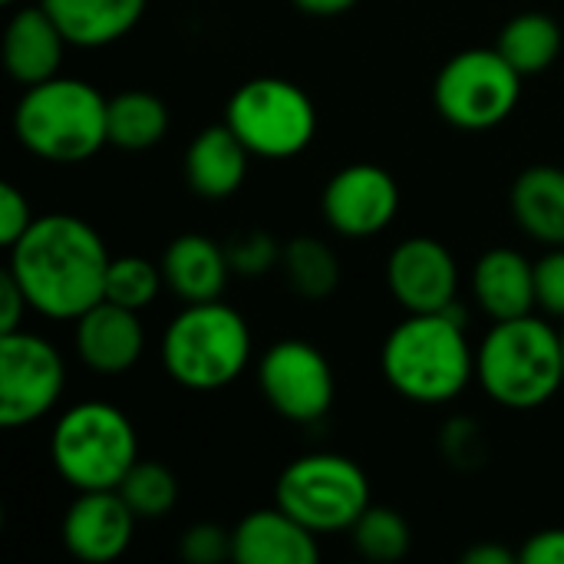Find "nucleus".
Returning <instances> with one entry per match:
<instances>
[{
    "mask_svg": "<svg viewBox=\"0 0 564 564\" xmlns=\"http://www.w3.org/2000/svg\"><path fill=\"white\" fill-rule=\"evenodd\" d=\"M109 251L96 228L76 215H43L10 248L7 271L33 311L53 321H76L106 297Z\"/></svg>",
    "mask_w": 564,
    "mask_h": 564,
    "instance_id": "1",
    "label": "nucleus"
},
{
    "mask_svg": "<svg viewBox=\"0 0 564 564\" xmlns=\"http://www.w3.org/2000/svg\"><path fill=\"white\" fill-rule=\"evenodd\" d=\"M387 383L413 403H449L473 380L476 357L463 324L443 314H410L383 344Z\"/></svg>",
    "mask_w": 564,
    "mask_h": 564,
    "instance_id": "2",
    "label": "nucleus"
},
{
    "mask_svg": "<svg viewBox=\"0 0 564 564\" xmlns=\"http://www.w3.org/2000/svg\"><path fill=\"white\" fill-rule=\"evenodd\" d=\"M23 149L46 162H83L109 142V99L83 79H43L26 86L13 112Z\"/></svg>",
    "mask_w": 564,
    "mask_h": 564,
    "instance_id": "3",
    "label": "nucleus"
},
{
    "mask_svg": "<svg viewBox=\"0 0 564 564\" xmlns=\"http://www.w3.org/2000/svg\"><path fill=\"white\" fill-rule=\"evenodd\" d=\"M482 390L509 410H535L564 383L562 334L525 314L496 321L476 354Z\"/></svg>",
    "mask_w": 564,
    "mask_h": 564,
    "instance_id": "4",
    "label": "nucleus"
},
{
    "mask_svg": "<svg viewBox=\"0 0 564 564\" xmlns=\"http://www.w3.org/2000/svg\"><path fill=\"white\" fill-rule=\"evenodd\" d=\"M251 357L245 317L218 301L188 304L165 330L162 360L169 377L198 393L221 390L238 380Z\"/></svg>",
    "mask_w": 564,
    "mask_h": 564,
    "instance_id": "5",
    "label": "nucleus"
},
{
    "mask_svg": "<svg viewBox=\"0 0 564 564\" xmlns=\"http://www.w3.org/2000/svg\"><path fill=\"white\" fill-rule=\"evenodd\" d=\"M50 456L56 473L76 489H119L139 463V440L122 410L102 400L66 410L53 430Z\"/></svg>",
    "mask_w": 564,
    "mask_h": 564,
    "instance_id": "6",
    "label": "nucleus"
},
{
    "mask_svg": "<svg viewBox=\"0 0 564 564\" xmlns=\"http://www.w3.org/2000/svg\"><path fill=\"white\" fill-rule=\"evenodd\" d=\"M278 506L317 532H344L370 509L367 473L337 453H314L291 463L278 479Z\"/></svg>",
    "mask_w": 564,
    "mask_h": 564,
    "instance_id": "7",
    "label": "nucleus"
},
{
    "mask_svg": "<svg viewBox=\"0 0 564 564\" xmlns=\"http://www.w3.org/2000/svg\"><path fill=\"white\" fill-rule=\"evenodd\" d=\"M225 122L251 155L291 159L311 145L317 132V109L297 83L261 76L228 99Z\"/></svg>",
    "mask_w": 564,
    "mask_h": 564,
    "instance_id": "8",
    "label": "nucleus"
},
{
    "mask_svg": "<svg viewBox=\"0 0 564 564\" xmlns=\"http://www.w3.org/2000/svg\"><path fill=\"white\" fill-rule=\"evenodd\" d=\"M522 93V73L499 50H466L453 56L433 86L440 116L469 132L492 129L512 116Z\"/></svg>",
    "mask_w": 564,
    "mask_h": 564,
    "instance_id": "9",
    "label": "nucleus"
},
{
    "mask_svg": "<svg viewBox=\"0 0 564 564\" xmlns=\"http://www.w3.org/2000/svg\"><path fill=\"white\" fill-rule=\"evenodd\" d=\"M66 383V367L53 344L36 334H0V423L26 426L46 416Z\"/></svg>",
    "mask_w": 564,
    "mask_h": 564,
    "instance_id": "10",
    "label": "nucleus"
},
{
    "mask_svg": "<svg viewBox=\"0 0 564 564\" xmlns=\"http://www.w3.org/2000/svg\"><path fill=\"white\" fill-rule=\"evenodd\" d=\"M258 383L271 410L291 423H314L334 403V370L324 354L304 340L274 344L261 360Z\"/></svg>",
    "mask_w": 564,
    "mask_h": 564,
    "instance_id": "11",
    "label": "nucleus"
},
{
    "mask_svg": "<svg viewBox=\"0 0 564 564\" xmlns=\"http://www.w3.org/2000/svg\"><path fill=\"white\" fill-rule=\"evenodd\" d=\"M400 208V185L380 165H347L324 188V218L347 238L383 231Z\"/></svg>",
    "mask_w": 564,
    "mask_h": 564,
    "instance_id": "12",
    "label": "nucleus"
},
{
    "mask_svg": "<svg viewBox=\"0 0 564 564\" xmlns=\"http://www.w3.org/2000/svg\"><path fill=\"white\" fill-rule=\"evenodd\" d=\"M387 284L410 314H443L453 311L459 271L446 245L406 238L387 261Z\"/></svg>",
    "mask_w": 564,
    "mask_h": 564,
    "instance_id": "13",
    "label": "nucleus"
},
{
    "mask_svg": "<svg viewBox=\"0 0 564 564\" xmlns=\"http://www.w3.org/2000/svg\"><path fill=\"white\" fill-rule=\"evenodd\" d=\"M135 512L119 496V489H89L66 509L63 542L73 558L89 564L116 562L135 532Z\"/></svg>",
    "mask_w": 564,
    "mask_h": 564,
    "instance_id": "14",
    "label": "nucleus"
},
{
    "mask_svg": "<svg viewBox=\"0 0 564 564\" xmlns=\"http://www.w3.org/2000/svg\"><path fill=\"white\" fill-rule=\"evenodd\" d=\"M76 350L96 373H126L145 350L139 311L102 297L96 307L76 317Z\"/></svg>",
    "mask_w": 564,
    "mask_h": 564,
    "instance_id": "15",
    "label": "nucleus"
},
{
    "mask_svg": "<svg viewBox=\"0 0 564 564\" xmlns=\"http://www.w3.org/2000/svg\"><path fill=\"white\" fill-rule=\"evenodd\" d=\"M231 542L235 562L241 564H314L321 558L314 532L281 506L245 516L231 532Z\"/></svg>",
    "mask_w": 564,
    "mask_h": 564,
    "instance_id": "16",
    "label": "nucleus"
},
{
    "mask_svg": "<svg viewBox=\"0 0 564 564\" xmlns=\"http://www.w3.org/2000/svg\"><path fill=\"white\" fill-rule=\"evenodd\" d=\"M63 46L66 36L46 13V7H26L17 10L3 30V66L17 83L36 86L56 76L63 63Z\"/></svg>",
    "mask_w": 564,
    "mask_h": 564,
    "instance_id": "17",
    "label": "nucleus"
},
{
    "mask_svg": "<svg viewBox=\"0 0 564 564\" xmlns=\"http://www.w3.org/2000/svg\"><path fill=\"white\" fill-rule=\"evenodd\" d=\"M473 291L492 321L525 317L539 304L535 301V264L512 248H492L476 264Z\"/></svg>",
    "mask_w": 564,
    "mask_h": 564,
    "instance_id": "18",
    "label": "nucleus"
},
{
    "mask_svg": "<svg viewBox=\"0 0 564 564\" xmlns=\"http://www.w3.org/2000/svg\"><path fill=\"white\" fill-rule=\"evenodd\" d=\"M162 274H165V284L185 304H202V301L221 297L228 274H231V261H228V251L215 245L212 238L182 235L165 248Z\"/></svg>",
    "mask_w": 564,
    "mask_h": 564,
    "instance_id": "19",
    "label": "nucleus"
},
{
    "mask_svg": "<svg viewBox=\"0 0 564 564\" xmlns=\"http://www.w3.org/2000/svg\"><path fill=\"white\" fill-rule=\"evenodd\" d=\"M248 145L231 132V126H212L195 135L185 155L188 185L202 198H228L248 172Z\"/></svg>",
    "mask_w": 564,
    "mask_h": 564,
    "instance_id": "20",
    "label": "nucleus"
},
{
    "mask_svg": "<svg viewBox=\"0 0 564 564\" xmlns=\"http://www.w3.org/2000/svg\"><path fill=\"white\" fill-rule=\"evenodd\" d=\"M73 46H106L126 36L145 13V0H43Z\"/></svg>",
    "mask_w": 564,
    "mask_h": 564,
    "instance_id": "21",
    "label": "nucleus"
},
{
    "mask_svg": "<svg viewBox=\"0 0 564 564\" xmlns=\"http://www.w3.org/2000/svg\"><path fill=\"white\" fill-rule=\"evenodd\" d=\"M512 215L535 241L564 245V169H525L512 185Z\"/></svg>",
    "mask_w": 564,
    "mask_h": 564,
    "instance_id": "22",
    "label": "nucleus"
},
{
    "mask_svg": "<svg viewBox=\"0 0 564 564\" xmlns=\"http://www.w3.org/2000/svg\"><path fill=\"white\" fill-rule=\"evenodd\" d=\"M496 50L522 76L545 73L562 53V26L549 13H539V10L519 13L502 26L499 40H496Z\"/></svg>",
    "mask_w": 564,
    "mask_h": 564,
    "instance_id": "23",
    "label": "nucleus"
},
{
    "mask_svg": "<svg viewBox=\"0 0 564 564\" xmlns=\"http://www.w3.org/2000/svg\"><path fill=\"white\" fill-rule=\"evenodd\" d=\"M169 132V109L145 89H129L109 99V145L145 152Z\"/></svg>",
    "mask_w": 564,
    "mask_h": 564,
    "instance_id": "24",
    "label": "nucleus"
},
{
    "mask_svg": "<svg viewBox=\"0 0 564 564\" xmlns=\"http://www.w3.org/2000/svg\"><path fill=\"white\" fill-rule=\"evenodd\" d=\"M281 261H284V271H288V281L291 288L307 297V301H324L337 291V281H340V264H337V254L317 241V238H294L281 248Z\"/></svg>",
    "mask_w": 564,
    "mask_h": 564,
    "instance_id": "25",
    "label": "nucleus"
},
{
    "mask_svg": "<svg viewBox=\"0 0 564 564\" xmlns=\"http://www.w3.org/2000/svg\"><path fill=\"white\" fill-rule=\"evenodd\" d=\"M354 545L364 558L370 562H400L410 552V525L397 509L387 506H370L357 522H354Z\"/></svg>",
    "mask_w": 564,
    "mask_h": 564,
    "instance_id": "26",
    "label": "nucleus"
},
{
    "mask_svg": "<svg viewBox=\"0 0 564 564\" xmlns=\"http://www.w3.org/2000/svg\"><path fill=\"white\" fill-rule=\"evenodd\" d=\"M119 496L129 502L135 519H162L178 502V482L162 463H135L119 482Z\"/></svg>",
    "mask_w": 564,
    "mask_h": 564,
    "instance_id": "27",
    "label": "nucleus"
},
{
    "mask_svg": "<svg viewBox=\"0 0 564 564\" xmlns=\"http://www.w3.org/2000/svg\"><path fill=\"white\" fill-rule=\"evenodd\" d=\"M162 281V268L145 258H112L106 274V301L122 304L129 311H142L155 301Z\"/></svg>",
    "mask_w": 564,
    "mask_h": 564,
    "instance_id": "28",
    "label": "nucleus"
},
{
    "mask_svg": "<svg viewBox=\"0 0 564 564\" xmlns=\"http://www.w3.org/2000/svg\"><path fill=\"white\" fill-rule=\"evenodd\" d=\"M178 555L188 564H221L235 558V542H231V532H225L221 525L202 522L182 535Z\"/></svg>",
    "mask_w": 564,
    "mask_h": 564,
    "instance_id": "29",
    "label": "nucleus"
},
{
    "mask_svg": "<svg viewBox=\"0 0 564 564\" xmlns=\"http://www.w3.org/2000/svg\"><path fill=\"white\" fill-rule=\"evenodd\" d=\"M443 453L453 466L463 469H476L486 459V443H482V430L473 420H453L443 430Z\"/></svg>",
    "mask_w": 564,
    "mask_h": 564,
    "instance_id": "30",
    "label": "nucleus"
},
{
    "mask_svg": "<svg viewBox=\"0 0 564 564\" xmlns=\"http://www.w3.org/2000/svg\"><path fill=\"white\" fill-rule=\"evenodd\" d=\"M281 258V248L274 245V238H268V235H245V238H238L231 248H228V261H231V271H238V274H248V278H254V274H261L264 268H271L274 261Z\"/></svg>",
    "mask_w": 564,
    "mask_h": 564,
    "instance_id": "31",
    "label": "nucleus"
},
{
    "mask_svg": "<svg viewBox=\"0 0 564 564\" xmlns=\"http://www.w3.org/2000/svg\"><path fill=\"white\" fill-rule=\"evenodd\" d=\"M535 301L542 311L564 317V251L535 261Z\"/></svg>",
    "mask_w": 564,
    "mask_h": 564,
    "instance_id": "32",
    "label": "nucleus"
},
{
    "mask_svg": "<svg viewBox=\"0 0 564 564\" xmlns=\"http://www.w3.org/2000/svg\"><path fill=\"white\" fill-rule=\"evenodd\" d=\"M30 225H33V215H30V205H26L23 192L3 182L0 185V245L13 248Z\"/></svg>",
    "mask_w": 564,
    "mask_h": 564,
    "instance_id": "33",
    "label": "nucleus"
},
{
    "mask_svg": "<svg viewBox=\"0 0 564 564\" xmlns=\"http://www.w3.org/2000/svg\"><path fill=\"white\" fill-rule=\"evenodd\" d=\"M522 564H564V529H545L539 535H532L522 552Z\"/></svg>",
    "mask_w": 564,
    "mask_h": 564,
    "instance_id": "34",
    "label": "nucleus"
},
{
    "mask_svg": "<svg viewBox=\"0 0 564 564\" xmlns=\"http://www.w3.org/2000/svg\"><path fill=\"white\" fill-rule=\"evenodd\" d=\"M26 307H30V301H26L23 288L17 284V278L10 271H3V278H0V334L20 330Z\"/></svg>",
    "mask_w": 564,
    "mask_h": 564,
    "instance_id": "35",
    "label": "nucleus"
},
{
    "mask_svg": "<svg viewBox=\"0 0 564 564\" xmlns=\"http://www.w3.org/2000/svg\"><path fill=\"white\" fill-rule=\"evenodd\" d=\"M463 562L466 564H516L519 562V555H516V552H509V549H502V545H496V542H482V545L469 549V552L463 555Z\"/></svg>",
    "mask_w": 564,
    "mask_h": 564,
    "instance_id": "36",
    "label": "nucleus"
},
{
    "mask_svg": "<svg viewBox=\"0 0 564 564\" xmlns=\"http://www.w3.org/2000/svg\"><path fill=\"white\" fill-rule=\"evenodd\" d=\"M294 3L311 17H337V13H347L357 0H294Z\"/></svg>",
    "mask_w": 564,
    "mask_h": 564,
    "instance_id": "37",
    "label": "nucleus"
},
{
    "mask_svg": "<svg viewBox=\"0 0 564 564\" xmlns=\"http://www.w3.org/2000/svg\"><path fill=\"white\" fill-rule=\"evenodd\" d=\"M562 357H564V327H562Z\"/></svg>",
    "mask_w": 564,
    "mask_h": 564,
    "instance_id": "38",
    "label": "nucleus"
},
{
    "mask_svg": "<svg viewBox=\"0 0 564 564\" xmlns=\"http://www.w3.org/2000/svg\"><path fill=\"white\" fill-rule=\"evenodd\" d=\"M3 3H17V0H3Z\"/></svg>",
    "mask_w": 564,
    "mask_h": 564,
    "instance_id": "39",
    "label": "nucleus"
}]
</instances>
